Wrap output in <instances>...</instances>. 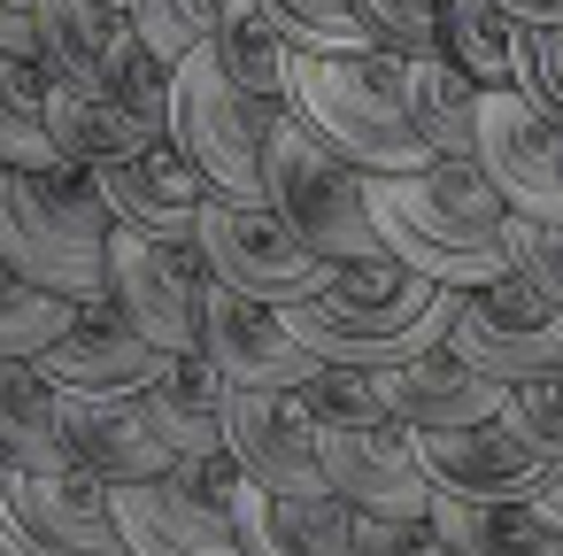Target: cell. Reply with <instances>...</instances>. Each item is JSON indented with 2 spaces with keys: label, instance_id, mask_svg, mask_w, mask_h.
Returning a JSON list of instances; mask_svg holds the SVG:
<instances>
[{
  "label": "cell",
  "instance_id": "10",
  "mask_svg": "<svg viewBox=\"0 0 563 556\" xmlns=\"http://www.w3.org/2000/svg\"><path fill=\"white\" fill-rule=\"evenodd\" d=\"M478 371L494 379H540V371H563V302L525 279V271H501L486 286H463L455 294V332H448Z\"/></svg>",
  "mask_w": 563,
  "mask_h": 556
},
{
  "label": "cell",
  "instance_id": "16",
  "mask_svg": "<svg viewBox=\"0 0 563 556\" xmlns=\"http://www.w3.org/2000/svg\"><path fill=\"white\" fill-rule=\"evenodd\" d=\"M224 448L271 494H324V448H317V417H309L301 394L232 386V402H224Z\"/></svg>",
  "mask_w": 563,
  "mask_h": 556
},
{
  "label": "cell",
  "instance_id": "3",
  "mask_svg": "<svg viewBox=\"0 0 563 556\" xmlns=\"http://www.w3.org/2000/svg\"><path fill=\"white\" fill-rule=\"evenodd\" d=\"M286 109L324 132L347 163L378 171H424L432 140L409 117L401 55L394 47H294L286 63Z\"/></svg>",
  "mask_w": 563,
  "mask_h": 556
},
{
  "label": "cell",
  "instance_id": "25",
  "mask_svg": "<svg viewBox=\"0 0 563 556\" xmlns=\"http://www.w3.org/2000/svg\"><path fill=\"white\" fill-rule=\"evenodd\" d=\"M401 86H409V117L432 140V155H478L486 86L471 70H455L448 55H401Z\"/></svg>",
  "mask_w": 563,
  "mask_h": 556
},
{
  "label": "cell",
  "instance_id": "40",
  "mask_svg": "<svg viewBox=\"0 0 563 556\" xmlns=\"http://www.w3.org/2000/svg\"><path fill=\"white\" fill-rule=\"evenodd\" d=\"M517 24H563V0H501Z\"/></svg>",
  "mask_w": 563,
  "mask_h": 556
},
{
  "label": "cell",
  "instance_id": "27",
  "mask_svg": "<svg viewBox=\"0 0 563 556\" xmlns=\"http://www.w3.org/2000/svg\"><path fill=\"white\" fill-rule=\"evenodd\" d=\"M147 402H155V417H163V433L178 440V456H201V448H224V402H232V379L201 356V348H186V356H170L163 371H155V386H147Z\"/></svg>",
  "mask_w": 563,
  "mask_h": 556
},
{
  "label": "cell",
  "instance_id": "17",
  "mask_svg": "<svg viewBox=\"0 0 563 556\" xmlns=\"http://www.w3.org/2000/svg\"><path fill=\"white\" fill-rule=\"evenodd\" d=\"M417 456H424V471H432V494H471V502H532V494L548 487V471H555L509 417L417 433Z\"/></svg>",
  "mask_w": 563,
  "mask_h": 556
},
{
  "label": "cell",
  "instance_id": "29",
  "mask_svg": "<svg viewBox=\"0 0 563 556\" xmlns=\"http://www.w3.org/2000/svg\"><path fill=\"white\" fill-rule=\"evenodd\" d=\"M209 55H217L240 86H255V94L286 101L294 40H286V24L263 9V0H224V9H217V32H209Z\"/></svg>",
  "mask_w": 563,
  "mask_h": 556
},
{
  "label": "cell",
  "instance_id": "12",
  "mask_svg": "<svg viewBox=\"0 0 563 556\" xmlns=\"http://www.w3.org/2000/svg\"><path fill=\"white\" fill-rule=\"evenodd\" d=\"M324 448V487L355 510L378 517H417L432 510V471L417 456V433L401 417H347V425H317Z\"/></svg>",
  "mask_w": 563,
  "mask_h": 556
},
{
  "label": "cell",
  "instance_id": "18",
  "mask_svg": "<svg viewBox=\"0 0 563 556\" xmlns=\"http://www.w3.org/2000/svg\"><path fill=\"white\" fill-rule=\"evenodd\" d=\"M170 363V348H155L117 294H93L78 302L70 332L40 356V371L63 386V394H132V386H155V371Z\"/></svg>",
  "mask_w": 563,
  "mask_h": 556
},
{
  "label": "cell",
  "instance_id": "15",
  "mask_svg": "<svg viewBox=\"0 0 563 556\" xmlns=\"http://www.w3.org/2000/svg\"><path fill=\"white\" fill-rule=\"evenodd\" d=\"M101 201H109V225L124 232H147V240H201V209H209V171L178 148V140H155L140 155H117L93 171Z\"/></svg>",
  "mask_w": 563,
  "mask_h": 556
},
{
  "label": "cell",
  "instance_id": "6",
  "mask_svg": "<svg viewBox=\"0 0 563 556\" xmlns=\"http://www.w3.org/2000/svg\"><path fill=\"white\" fill-rule=\"evenodd\" d=\"M278 117H286V101L240 86L209 47H194L186 63H170V140L209 171L217 194L263 201V155H271Z\"/></svg>",
  "mask_w": 563,
  "mask_h": 556
},
{
  "label": "cell",
  "instance_id": "9",
  "mask_svg": "<svg viewBox=\"0 0 563 556\" xmlns=\"http://www.w3.org/2000/svg\"><path fill=\"white\" fill-rule=\"evenodd\" d=\"M0 556H132L117 487L86 464L0 471Z\"/></svg>",
  "mask_w": 563,
  "mask_h": 556
},
{
  "label": "cell",
  "instance_id": "30",
  "mask_svg": "<svg viewBox=\"0 0 563 556\" xmlns=\"http://www.w3.org/2000/svg\"><path fill=\"white\" fill-rule=\"evenodd\" d=\"M517 32L501 0H440V55L478 86H517Z\"/></svg>",
  "mask_w": 563,
  "mask_h": 556
},
{
  "label": "cell",
  "instance_id": "36",
  "mask_svg": "<svg viewBox=\"0 0 563 556\" xmlns=\"http://www.w3.org/2000/svg\"><path fill=\"white\" fill-rule=\"evenodd\" d=\"M548 464H563V371H540V379H517L509 386V410H501Z\"/></svg>",
  "mask_w": 563,
  "mask_h": 556
},
{
  "label": "cell",
  "instance_id": "11",
  "mask_svg": "<svg viewBox=\"0 0 563 556\" xmlns=\"http://www.w3.org/2000/svg\"><path fill=\"white\" fill-rule=\"evenodd\" d=\"M109 263H117L109 294L124 302V317H132L155 348H170V356L201 348L217 271H209V255H201L194 240H147V232H124V225H117V232H109Z\"/></svg>",
  "mask_w": 563,
  "mask_h": 556
},
{
  "label": "cell",
  "instance_id": "24",
  "mask_svg": "<svg viewBox=\"0 0 563 556\" xmlns=\"http://www.w3.org/2000/svg\"><path fill=\"white\" fill-rule=\"evenodd\" d=\"M47 124H55V148H63V163H78V171H101V163H117V155H140V148H155V140H170V132H155L140 109H124L117 94H93V86H47Z\"/></svg>",
  "mask_w": 563,
  "mask_h": 556
},
{
  "label": "cell",
  "instance_id": "28",
  "mask_svg": "<svg viewBox=\"0 0 563 556\" xmlns=\"http://www.w3.org/2000/svg\"><path fill=\"white\" fill-rule=\"evenodd\" d=\"M47 86H55L47 63L0 47V163L9 171H55L63 163L55 124H47Z\"/></svg>",
  "mask_w": 563,
  "mask_h": 556
},
{
  "label": "cell",
  "instance_id": "35",
  "mask_svg": "<svg viewBox=\"0 0 563 556\" xmlns=\"http://www.w3.org/2000/svg\"><path fill=\"white\" fill-rule=\"evenodd\" d=\"M355 17L394 55H440V0H355Z\"/></svg>",
  "mask_w": 563,
  "mask_h": 556
},
{
  "label": "cell",
  "instance_id": "38",
  "mask_svg": "<svg viewBox=\"0 0 563 556\" xmlns=\"http://www.w3.org/2000/svg\"><path fill=\"white\" fill-rule=\"evenodd\" d=\"M509 248H517V271L563 302V217H509Z\"/></svg>",
  "mask_w": 563,
  "mask_h": 556
},
{
  "label": "cell",
  "instance_id": "32",
  "mask_svg": "<svg viewBox=\"0 0 563 556\" xmlns=\"http://www.w3.org/2000/svg\"><path fill=\"white\" fill-rule=\"evenodd\" d=\"M124 9H132V32H140L163 63H186L194 47H209L224 0H124Z\"/></svg>",
  "mask_w": 563,
  "mask_h": 556
},
{
  "label": "cell",
  "instance_id": "21",
  "mask_svg": "<svg viewBox=\"0 0 563 556\" xmlns=\"http://www.w3.org/2000/svg\"><path fill=\"white\" fill-rule=\"evenodd\" d=\"M132 47V9L124 0H40V63L63 86H117V63Z\"/></svg>",
  "mask_w": 563,
  "mask_h": 556
},
{
  "label": "cell",
  "instance_id": "14",
  "mask_svg": "<svg viewBox=\"0 0 563 556\" xmlns=\"http://www.w3.org/2000/svg\"><path fill=\"white\" fill-rule=\"evenodd\" d=\"M478 163L509 194L517 217H563V124L548 109H532L517 86H486Z\"/></svg>",
  "mask_w": 563,
  "mask_h": 556
},
{
  "label": "cell",
  "instance_id": "13",
  "mask_svg": "<svg viewBox=\"0 0 563 556\" xmlns=\"http://www.w3.org/2000/svg\"><path fill=\"white\" fill-rule=\"evenodd\" d=\"M201 356L232 379V386H278V394H301L324 356L286 325V309L255 302V294H232L224 279L209 286V325H201Z\"/></svg>",
  "mask_w": 563,
  "mask_h": 556
},
{
  "label": "cell",
  "instance_id": "19",
  "mask_svg": "<svg viewBox=\"0 0 563 556\" xmlns=\"http://www.w3.org/2000/svg\"><path fill=\"white\" fill-rule=\"evenodd\" d=\"M63 433H70V464L101 471L109 487L163 479L178 464V440L163 433L147 386H132V394H63Z\"/></svg>",
  "mask_w": 563,
  "mask_h": 556
},
{
  "label": "cell",
  "instance_id": "23",
  "mask_svg": "<svg viewBox=\"0 0 563 556\" xmlns=\"http://www.w3.org/2000/svg\"><path fill=\"white\" fill-rule=\"evenodd\" d=\"M55 464H70L63 386L40 371V356H0V471H55Z\"/></svg>",
  "mask_w": 563,
  "mask_h": 556
},
{
  "label": "cell",
  "instance_id": "4",
  "mask_svg": "<svg viewBox=\"0 0 563 556\" xmlns=\"http://www.w3.org/2000/svg\"><path fill=\"white\" fill-rule=\"evenodd\" d=\"M109 201L93 186V171L78 163H55V171H9L0 163V263L70 294V302H93L109 294L117 263H109Z\"/></svg>",
  "mask_w": 563,
  "mask_h": 556
},
{
  "label": "cell",
  "instance_id": "26",
  "mask_svg": "<svg viewBox=\"0 0 563 556\" xmlns=\"http://www.w3.org/2000/svg\"><path fill=\"white\" fill-rule=\"evenodd\" d=\"M432 517L463 556H563V525L540 502H471V494H432Z\"/></svg>",
  "mask_w": 563,
  "mask_h": 556
},
{
  "label": "cell",
  "instance_id": "39",
  "mask_svg": "<svg viewBox=\"0 0 563 556\" xmlns=\"http://www.w3.org/2000/svg\"><path fill=\"white\" fill-rule=\"evenodd\" d=\"M0 47L40 63V0H0Z\"/></svg>",
  "mask_w": 563,
  "mask_h": 556
},
{
  "label": "cell",
  "instance_id": "33",
  "mask_svg": "<svg viewBox=\"0 0 563 556\" xmlns=\"http://www.w3.org/2000/svg\"><path fill=\"white\" fill-rule=\"evenodd\" d=\"M263 9L286 24L294 47H378L371 24L355 17V0H263Z\"/></svg>",
  "mask_w": 563,
  "mask_h": 556
},
{
  "label": "cell",
  "instance_id": "31",
  "mask_svg": "<svg viewBox=\"0 0 563 556\" xmlns=\"http://www.w3.org/2000/svg\"><path fill=\"white\" fill-rule=\"evenodd\" d=\"M70 317H78L70 294H55V286L0 263V356H47L70 332Z\"/></svg>",
  "mask_w": 563,
  "mask_h": 556
},
{
  "label": "cell",
  "instance_id": "37",
  "mask_svg": "<svg viewBox=\"0 0 563 556\" xmlns=\"http://www.w3.org/2000/svg\"><path fill=\"white\" fill-rule=\"evenodd\" d=\"M517 94L563 124V24H525L517 32Z\"/></svg>",
  "mask_w": 563,
  "mask_h": 556
},
{
  "label": "cell",
  "instance_id": "2",
  "mask_svg": "<svg viewBox=\"0 0 563 556\" xmlns=\"http://www.w3.org/2000/svg\"><path fill=\"white\" fill-rule=\"evenodd\" d=\"M455 294H463V286H440V279H424L417 263H401V255L386 248V255L340 263L309 302L286 309V325H294L324 363L386 371V363H409V356H424L432 340L455 332Z\"/></svg>",
  "mask_w": 563,
  "mask_h": 556
},
{
  "label": "cell",
  "instance_id": "22",
  "mask_svg": "<svg viewBox=\"0 0 563 556\" xmlns=\"http://www.w3.org/2000/svg\"><path fill=\"white\" fill-rule=\"evenodd\" d=\"M240 533H247V556H363L355 548V502H340L332 487L324 494H271L247 479Z\"/></svg>",
  "mask_w": 563,
  "mask_h": 556
},
{
  "label": "cell",
  "instance_id": "41",
  "mask_svg": "<svg viewBox=\"0 0 563 556\" xmlns=\"http://www.w3.org/2000/svg\"><path fill=\"white\" fill-rule=\"evenodd\" d=\"M532 502H540V510H548V517H555V525H563V464H555V471H548V487H540V494H532Z\"/></svg>",
  "mask_w": 563,
  "mask_h": 556
},
{
  "label": "cell",
  "instance_id": "1",
  "mask_svg": "<svg viewBox=\"0 0 563 556\" xmlns=\"http://www.w3.org/2000/svg\"><path fill=\"white\" fill-rule=\"evenodd\" d=\"M371 217H378V240L440 286H486L517 271V248H509L517 209L486 178L478 155H432L424 171H378Z\"/></svg>",
  "mask_w": 563,
  "mask_h": 556
},
{
  "label": "cell",
  "instance_id": "20",
  "mask_svg": "<svg viewBox=\"0 0 563 556\" xmlns=\"http://www.w3.org/2000/svg\"><path fill=\"white\" fill-rule=\"evenodd\" d=\"M371 379H378L386 410H394L409 433H448V425H478V417H501V410H509V379L478 371L455 340H432L424 356L386 363V371H371Z\"/></svg>",
  "mask_w": 563,
  "mask_h": 556
},
{
  "label": "cell",
  "instance_id": "8",
  "mask_svg": "<svg viewBox=\"0 0 563 556\" xmlns=\"http://www.w3.org/2000/svg\"><path fill=\"white\" fill-rule=\"evenodd\" d=\"M194 248L209 255V271H217L232 294H255V302H271V309L309 302V294L340 271L324 248H309V240L294 232V217H286L278 201H232V194H209Z\"/></svg>",
  "mask_w": 563,
  "mask_h": 556
},
{
  "label": "cell",
  "instance_id": "34",
  "mask_svg": "<svg viewBox=\"0 0 563 556\" xmlns=\"http://www.w3.org/2000/svg\"><path fill=\"white\" fill-rule=\"evenodd\" d=\"M355 548H363V556H463L432 510H417V517H378V510H355Z\"/></svg>",
  "mask_w": 563,
  "mask_h": 556
},
{
  "label": "cell",
  "instance_id": "7",
  "mask_svg": "<svg viewBox=\"0 0 563 556\" xmlns=\"http://www.w3.org/2000/svg\"><path fill=\"white\" fill-rule=\"evenodd\" d=\"M263 201H278L294 217V232L309 248H324L332 263H363V255H386L378 240V217H371V171L347 163L324 132H309L294 109L278 117L271 132V155H263Z\"/></svg>",
  "mask_w": 563,
  "mask_h": 556
},
{
  "label": "cell",
  "instance_id": "5",
  "mask_svg": "<svg viewBox=\"0 0 563 556\" xmlns=\"http://www.w3.org/2000/svg\"><path fill=\"white\" fill-rule=\"evenodd\" d=\"M240 494H247V471H240L232 448L178 456L163 479L117 487L124 548H132V556H247Z\"/></svg>",
  "mask_w": 563,
  "mask_h": 556
}]
</instances>
